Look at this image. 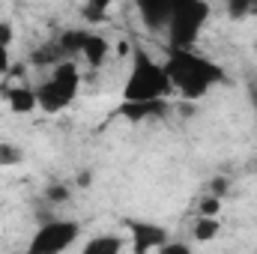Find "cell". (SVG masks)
Instances as JSON below:
<instances>
[{"mask_svg": "<svg viewBox=\"0 0 257 254\" xmlns=\"http://www.w3.org/2000/svg\"><path fill=\"white\" fill-rule=\"evenodd\" d=\"M165 72H168V81H171V90L180 93L183 99H203L212 87L224 84L227 75L224 69L197 54L194 48H165Z\"/></svg>", "mask_w": 257, "mask_h": 254, "instance_id": "1", "label": "cell"}, {"mask_svg": "<svg viewBox=\"0 0 257 254\" xmlns=\"http://www.w3.org/2000/svg\"><path fill=\"white\" fill-rule=\"evenodd\" d=\"M174 90H171V81H168V72L165 63L156 60L144 45H132V72H128L126 84H123V102H159V99H168Z\"/></svg>", "mask_w": 257, "mask_h": 254, "instance_id": "2", "label": "cell"}, {"mask_svg": "<svg viewBox=\"0 0 257 254\" xmlns=\"http://www.w3.org/2000/svg\"><path fill=\"white\" fill-rule=\"evenodd\" d=\"M212 6L203 0H174V12L168 21V48H194L206 21H209Z\"/></svg>", "mask_w": 257, "mask_h": 254, "instance_id": "3", "label": "cell"}, {"mask_svg": "<svg viewBox=\"0 0 257 254\" xmlns=\"http://www.w3.org/2000/svg\"><path fill=\"white\" fill-rule=\"evenodd\" d=\"M81 90V69L75 60H66V63L54 66L51 75L36 87V99H39V111L45 114H60L66 111L75 96Z\"/></svg>", "mask_w": 257, "mask_h": 254, "instance_id": "4", "label": "cell"}, {"mask_svg": "<svg viewBox=\"0 0 257 254\" xmlns=\"http://www.w3.org/2000/svg\"><path fill=\"white\" fill-rule=\"evenodd\" d=\"M78 236H81L78 221H72V218H48L33 230L24 254H66L78 242Z\"/></svg>", "mask_w": 257, "mask_h": 254, "instance_id": "5", "label": "cell"}, {"mask_svg": "<svg viewBox=\"0 0 257 254\" xmlns=\"http://www.w3.org/2000/svg\"><path fill=\"white\" fill-rule=\"evenodd\" d=\"M123 224L128 230V242H132L135 254H156L171 239L168 227H162L156 221H147V218H126Z\"/></svg>", "mask_w": 257, "mask_h": 254, "instance_id": "6", "label": "cell"}, {"mask_svg": "<svg viewBox=\"0 0 257 254\" xmlns=\"http://www.w3.org/2000/svg\"><path fill=\"white\" fill-rule=\"evenodd\" d=\"M171 111V102L168 99H159V102H123L117 108V117H126L128 123H147V120H162L165 114Z\"/></svg>", "mask_w": 257, "mask_h": 254, "instance_id": "7", "label": "cell"}, {"mask_svg": "<svg viewBox=\"0 0 257 254\" xmlns=\"http://www.w3.org/2000/svg\"><path fill=\"white\" fill-rule=\"evenodd\" d=\"M171 12H174V0H144V3H138V15L147 24V30H153V33L168 30Z\"/></svg>", "mask_w": 257, "mask_h": 254, "instance_id": "8", "label": "cell"}, {"mask_svg": "<svg viewBox=\"0 0 257 254\" xmlns=\"http://www.w3.org/2000/svg\"><path fill=\"white\" fill-rule=\"evenodd\" d=\"M3 99L9 105V111L15 114H33L39 108V99H36V87H27V84H15V87H6L3 90Z\"/></svg>", "mask_w": 257, "mask_h": 254, "instance_id": "9", "label": "cell"}, {"mask_svg": "<svg viewBox=\"0 0 257 254\" xmlns=\"http://www.w3.org/2000/svg\"><path fill=\"white\" fill-rule=\"evenodd\" d=\"M108 51H111V45H108V39L102 36V33H87V39H84V48H81V57L87 60L90 69H99V66L108 60Z\"/></svg>", "mask_w": 257, "mask_h": 254, "instance_id": "10", "label": "cell"}, {"mask_svg": "<svg viewBox=\"0 0 257 254\" xmlns=\"http://www.w3.org/2000/svg\"><path fill=\"white\" fill-rule=\"evenodd\" d=\"M120 251H123V239L117 233H99V236L87 239L78 254H120Z\"/></svg>", "mask_w": 257, "mask_h": 254, "instance_id": "11", "label": "cell"}, {"mask_svg": "<svg viewBox=\"0 0 257 254\" xmlns=\"http://www.w3.org/2000/svg\"><path fill=\"white\" fill-rule=\"evenodd\" d=\"M221 230V221L218 218H206V215H197L194 218V227H192V239L197 242H212Z\"/></svg>", "mask_w": 257, "mask_h": 254, "instance_id": "12", "label": "cell"}, {"mask_svg": "<svg viewBox=\"0 0 257 254\" xmlns=\"http://www.w3.org/2000/svg\"><path fill=\"white\" fill-rule=\"evenodd\" d=\"M24 162V150L18 144H9V141H0V168H15Z\"/></svg>", "mask_w": 257, "mask_h": 254, "instance_id": "13", "label": "cell"}, {"mask_svg": "<svg viewBox=\"0 0 257 254\" xmlns=\"http://www.w3.org/2000/svg\"><path fill=\"white\" fill-rule=\"evenodd\" d=\"M156 254H192V245H189V242H183V239H168V242H165Z\"/></svg>", "mask_w": 257, "mask_h": 254, "instance_id": "14", "label": "cell"}, {"mask_svg": "<svg viewBox=\"0 0 257 254\" xmlns=\"http://www.w3.org/2000/svg\"><path fill=\"white\" fill-rule=\"evenodd\" d=\"M218 209H221V200H218V197L206 194V197L200 200V215H206V218H215V215H218Z\"/></svg>", "mask_w": 257, "mask_h": 254, "instance_id": "15", "label": "cell"}, {"mask_svg": "<svg viewBox=\"0 0 257 254\" xmlns=\"http://www.w3.org/2000/svg\"><path fill=\"white\" fill-rule=\"evenodd\" d=\"M45 197H48L51 203H66L72 194H69V189H66V186H48V189H45Z\"/></svg>", "mask_w": 257, "mask_h": 254, "instance_id": "16", "label": "cell"}, {"mask_svg": "<svg viewBox=\"0 0 257 254\" xmlns=\"http://www.w3.org/2000/svg\"><path fill=\"white\" fill-rule=\"evenodd\" d=\"M227 189H230V180H227V177H215V180L209 183V194H212V197H218V200L227 194Z\"/></svg>", "mask_w": 257, "mask_h": 254, "instance_id": "17", "label": "cell"}, {"mask_svg": "<svg viewBox=\"0 0 257 254\" xmlns=\"http://www.w3.org/2000/svg\"><path fill=\"white\" fill-rule=\"evenodd\" d=\"M15 42V27L12 21H0V48H9Z\"/></svg>", "mask_w": 257, "mask_h": 254, "instance_id": "18", "label": "cell"}, {"mask_svg": "<svg viewBox=\"0 0 257 254\" xmlns=\"http://www.w3.org/2000/svg\"><path fill=\"white\" fill-rule=\"evenodd\" d=\"M227 12H230V15H251L254 9H251L248 3H227Z\"/></svg>", "mask_w": 257, "mask_h": 254, "instance_id": "19", "label": "cell"}, {"mask_svg": "<svg viewBox=\"0 0 257 254\" xmlns=\"http://www.w3.org/2000/svg\"><path fill=\"white\" fill-rule=\"evenodd\" d=\"M9 69H12V63H9V48H0V75H9Z\"/></svg>", "mask_w": 257, "mask_h": 254, "instance_id": "20", "label": "cell"}, {"mask_svg": "<svg viewBox=\"0 0 257 254\" xmlns=\"http://www.w3.org/2000/svg\"><path fill=\"white\" fill-rule=\"evenodd\" d=\"M90 183V174H78V186H87Z\"/></svg>", "mask_w": 257, "mask_h": 254, "instance_id": "21", "label": "cell"}, {"mask_svg": "<svg viewBox=\"0 0 257 254\" xmlns=\"http://www.w3.org/2000/svg\"><path fill=\"white\" fill-rule=\"evenodd\" d=\"M21 254H24V251H21Z\"/></svg>", "mask_w": 257, "mask_h": 254, "instance_id": "22", "label": "cell"}]
</instances>
